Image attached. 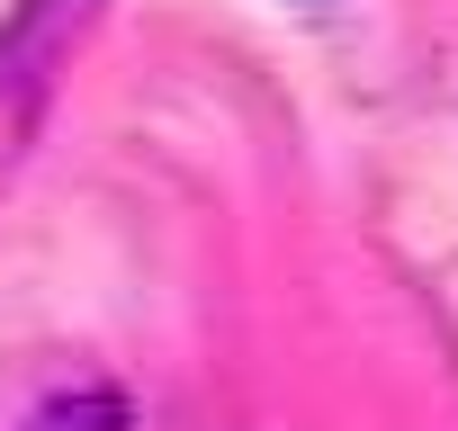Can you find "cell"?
<instances>
[{"mask_svg":"<svg viewBox=\"0 0 458 431\" xmlns=\"http://www.w3.org/2000/svg\"><path fill=\"white\" fill-rule=\"evenodd\" d=\"M28 431H126V404H117V395H99V386H81V395L37 404V413H28Z\"/></svg>","mask_w":458,"mask_h":431,"instance_id":"cell-1","label":"cell"}]
</instances>
